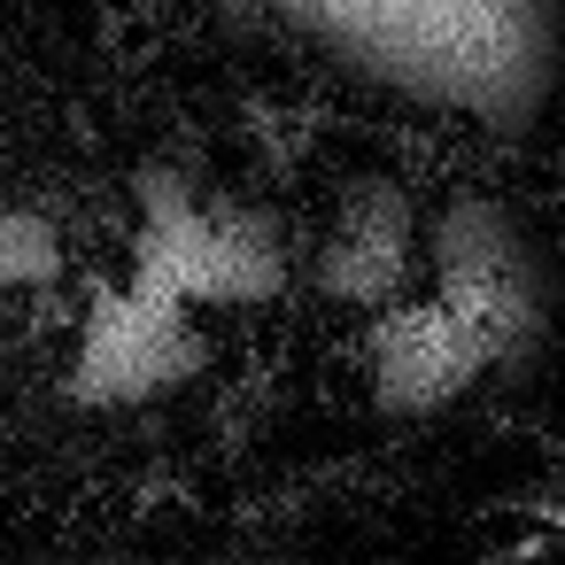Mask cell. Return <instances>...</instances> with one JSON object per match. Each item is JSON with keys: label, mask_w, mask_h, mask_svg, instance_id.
Returning <instances> with one entry per match:
<instances>
[{"label": "cell", "mask_w": 565, "mask_h": 565, "mask_svg": "<svg viewBox=\"0 0 565 565\" xmlns=\"http://www.w3.org/2000/svg\"><path fill=\"white\" fill-rule=\"evenodd\" d=\"M279 24L372 94L495 132H519L557 78V17L526 0H341Z\"/></svg>", "instance_id": "cell-1"}, {"label": "cell", "mask_w": 565, "mask_h": 565, "mask_svg": "<svg viewBox=\"0 0 565 565\" xmlns=\"http://www.w3.org/2000/svg\"><path fill=\"white\" fill-rule=\"evenodd\" d=\"M125 271L156 279L194 318L271 310L302 287V241L271 202L233 194V186H217L186 163H148L140 186H132V256H125Z\"/></svg>", "instance_id": "cell-2"}, {"label": "cell", "mask_w": 565, "mask_h": 565, "mask_svg": "<svg viewBox=\"0 0 565 565\" xmlns=\"http://www.w3.org/2000/svg\"><path fill=\"white\" fill-rule=\"evenodd\" d=\"M418 287L480 333L495 372H526L550 341V264H542L534 233L519 225V210L488 186H457V194L426 202V279Z\"/></svg>", "instance_id": "cell-3"}, {"label": "cell", "mask_w": 565, "mask_h": 565, "mask_svg": "<svg viewBox=\"0 0 565 565\" xmlns=\"http://www.w3.org/2000/svg\"><path fill=\"white\" fill-rule=\"evenodd\" d=\"M202 356H210L202 318L179 295H163L156 279L125 271V279H102L86 295V310L71 318L63 395L78 411H102V418L156 411L202 372Z\"/></svg>", "instance_id": "cell-4"}, {"label": "cell", "mask_w": 565, "mask_h": 565, "mask_svg": "<svg viewBox=\"0 0 565 565\" xmlns=\"http://www.w3.org/2000/svg\"><path fill=\"white\" fill-rule=\"evenodd\" d=\"M418 279H426V202L387 171L349 179L318 217V233L302 241V295L372 326L395 302H411Z\"/></svg>", "instance_id": "cell-5"}, {"label": "cell", "mask_w": 565, "mask_h": 565, "mask_svg": "<svg viewBox=\"0 0 565 565\" xmlns=\"http://www.w3.org/2000/svg\"><path fill=\"white\" fill-rule=\"evenodd\" d=\"M356 372H364V403L395 426H418V418H441L457 411L472 387L495 380V356L480 349V333L434 302L426 287L411 302H395L387 318L356 326Z\"/></svg>", "instance_id": "cell-6"}, {"label": "cell", "mask_w": 565, "mask_h": 565, "mask_svg": "<svg viewBox=\"0 0 565 565\" xmlns=\"http://www.w3.org/2000/svg\"><path fill=\"white\" fill-rule=\"evenodd\" d=\"M63 279H71V241H63L55 210L0 194V295L24 302V295H55Z\"/></svg>", "instance_id": "cell-7"}]
</instances>
